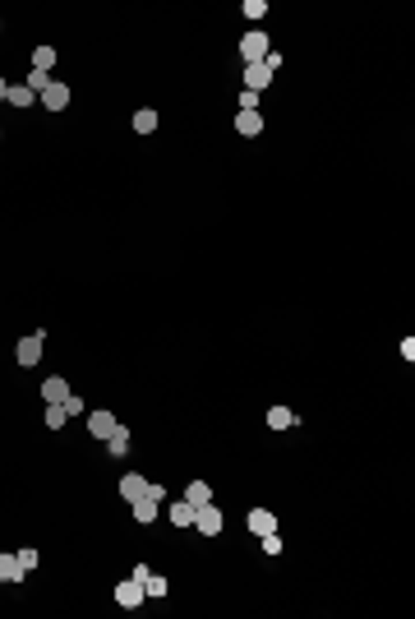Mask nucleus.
I'll use <instances>...</instances> for the list:
<instances>
[{"label":"nucleus","mask_w":415,"mask_h":619,"mask_svg":"<svg viewBox=\"0 0 415 619\" xmlns=\"http://www.w3.org/2000/svg\"><path fill=\"white\" fill-rule=\"evenodd\" d=\"M14 361L23 365V370H32V365L42 361V328H37V333H28V338H19V347H14Z\"/></svg>","instance_id":"f257e3e1"},{"label":"nucleus","mask_w":415,"mask_h":619,"mask_svg":"<svg viewBox=\"0 0 415 619\" xmlns=\"http://www.w3.org/2000/svg\"><path fill=\"white\" fill-rule=\"evenodd\" d=\"M143 601H148V591H143V582H134V578H125V582H116V605H125V610H138Z\"/></svg>","instance_id":"f03ea898"},{"label":"nucleus","mask_w":415,"mask_h":619,"mask_svg":"<svg viewBox=\"0 0 415 619\" xmlns=\"http://www.w3.org/2000/svg\"><path fill=\"white\" fill-rule=\"evenodd\" d=\"M240 56H245V65H259L263 56H268V32H245V37H240Z\"/></svg>","instance_id":"7ed1b4c3"},{"label":"nucleus","mask_w":415,"mask_h":619,"mask_svg":"<svg viewBox=\"0 0 415 619\" xmlns=\"http://www.w3.org/2000/svg\"><path fill=\"white\" fill-rule=\"evenodd\" d=\"M194 527H199L203 536H222V527H226V518H222V509H217V504H203V509L194 513Z\"/></svg>","instance_id":"20e7f679"},{"label":"nucleus","mask_w":415,"mask_h":619,"mask_svg":"<svg viewBox=\"0 0 415 619\" xmlns=\"http://www.w3.org/2000/svg\"><path fill=\"white\" fill-rule=\"evenodd\" d=\"M102 444H107V458H125V453H129V444H134V434L125 430V425H116V430H111Z\"/></svg>","instance_id":"39448f33"},{"label":"nucleus","mask_w":415,"mask_h":619,"mask_svg":"<svg viewBox=\"0 0 415 619\" xmlns=\"http://www.w3.org/2000/svg\"><path fill=\"white\" fill-rule=\"evenodd\" d=\"M268 83H273V70H268V65H245V88L249 93H263V88H268Z\"/></svg>","instance_id":"423d86ee"},{"label":"nucleus","mask_w":415,"mask_h":619,"mask_svg":"<svg viewBox=\"0 0 415 619\" xmlns=\"http://www.w3.org/2000/svg\"><path fill=\"white\" fill-rule=\"evenodd\" d=\"M42 107L46 111H65L70 107V83H56V79H51V88L42 93Z\"/></svg>","instance_id":"0eeeda50"},{"label":"nucleus","mask_w":415,"mask_h":619,"mask_svg":"<svg viewBox=\"0 0 415 619\" xmlns=\"http://www.w3.org/2000/svg\"><path fill=\"white\" fill-rule=\"evenodd\" d=\"M249 531H254V536L277 531V513H273V509H249Z\"/></svg>","instance_id":"6e6552de"},{"label":"nucleus","mask_w":415,"mask_h":619,"mask_svg":"<svg viewBox=\"0 0 415 619\" xmlns=\"http://www.w3.org/2000/svg\"><path fill=\"white\" fill-rule=\"evenodd\" d=\"M116 425H120V420L111 416V412H92V416H88V430H92V439H107V434L116 430Z\"/></svg>","instance_id":"1a4fd4ad"},{"label":"nucleus","mask_w":415,"mask_h":619,"mask_svg":"<svg viewBox=\"0 0 415 619\" xmlns=\"http://www.w3.org/2000/svg\"><path fill=\"white\" fill-rule=\"evenodd\" d=\"M235 130H240L245 139H254V134H263V116L259 111H240V116H235Z\"/></svg>","instance_id":"9d476101"},{"label":"nucleus","mask_w":415,"mask_h":619,"mask_svg":"<svg viewBox=\"0 0 415 619\" xmlns=\"http://www.w3.org/2000/svg\"><path fill=\"white\" fill-rule=\"evenodd\" d=\"M143 490H148V480L138 476V471H125V476H120V495L129 499V504H134V499L143 495Z\"/></svg>","instance_id":"9b49d317"},{"label":"nucleus","mask_w":415,"mask_h":619,"mask_svg":"<svg viewBox=\"0 0 415 619\" xmlns=\"http://www.w3.org/2000/svg\"><path fill=\"white\" fill-rule=\"evenodd\" d=\"M268 425H273V430H291V425H300V416H295L291 407H273V412H268Z\"/></svg>","instance_id":"f8f14e48"},{"label":"nucleus","mask_w":415,"mask_h":619,"mask_svg":"<svg viewBox=\"0 0 415 619\" xmlns=\"http://www.w3.org/2000/svg\"><path fill=\"white\" fill-rule=\"evenodd\" d=\"M28 573L19 569V555H0V582H23Z\"/></svg>","instance_id":"ddd939ff"},{"label":"nucleus","mask_w":415,"mask_h":619,"mask_svg":"<svg viewBox=\"0 0 415 619\" xmlns=\"http://www.w3.org/2000/svg\"><path fill=\"white\" fill-rule=\"evenodd\" d=\"M5 102H10V107H32L37 93H32L28 83H14V88H5Z\"/></svg>","instance_id":"4468645a"},{"label":"nucleus","mask_w":415,"mask_h":619,"mask_svg":"<svg viewBox=\"0 0 415 619\" xmlns=\"http://www.w3.org/2000/svg\"><path fill=\"white\" fill-rule=\"evenodd\" d=\"M184 499H189L194 509H203V504H213V490H208V480H189V490H184Z\"/></svg>","instance_id":"2eb2a0df"},{"label":"nucleus","mask_w":415,"mask_h":619,"mask_svg":"<svg viewBox=\"0 0 415 619\" xmlns=\"http://www.w3.org/2000/svg\"><path fill=\"white\" fill-rule=\"evenodd\" d=\"M194 513H199V509H194L189 499H180V504H171V522H175V527H194Z\"/></svg>","instance_id":"dca6fc26"},{"label":"nucleus","mask_w":415,"mask_h":619,"mask_svg":"<svg viewBox=\"0 0 415 619\" xmlns=\"http://www.w3.org/2000/svg\"><path fill=\"white\" fill-rule=\"evenodd\" d=\"M134 518L143 527H153V518H157V499H148V495H138L134 499Z\"/></svg>","instance_id":"f3484780"},{"label":"nucleus","mask_w":415,"mask_h":619,"mask_svg":"<svg viewBox=\"0 0 415 619\" xmlns=\"http://www.w3.org/2000/svg\"><path fill=\"white\" fill-rule=\"evenodd\" d=\"M42 398H46V403H65V398H70V384H65V379H46Z\"/></svg>","instance_id":"a211bd4d"},{"label":"nucleus","mask_w":415,"mask_h":619,"mask_svg":"<svg viewBox=\"0 0 415 619\" xmlns=\"http://www.w3.org/2000/svg\"><path fill=\"white\" fill-rule=\"evenodd\" d=\"M134 130H138V134H153V130H157V111L153 107L134 111Z\"/></svg>","instance_id":"6ab92c4d"},{"label":"nucleus","mask_w":415,"mask_h":619,"mask_svg":"<svg viewBox=\"0 0 415 619\" xmlns=\"http://www.w3.org/2000/svg\"><path fill=\"white\" fill-rule=\"evenodd\" d=\"M42 420H46V430H61V425H65V420H70V416H65V407H61V403H46Z\"/></svg>","instance_id":"aec40b11"},{"label":"nucleus","mask_w":415,"mask_h":619,"mask_svg":"<svg viewBox=\"0 0 415 619\" xmlns=\"http://www.w3.org/2000/svg\"><path fill=\"white\" fill-rule=\"evenodd\" d=\"M51 65H56V47H37V51H32V70H42V74H46Z\"/></svg>","instance_id":"412c9836"},{"label":"nucleus","mask_w":415,"mask_h":619,"mask_svg":"<svg viewBox=\"0 0 415 619\" xmlns=\"http://www.w3.org/2000/svg\"><path fill=\"white\" fill-rule=\"evenodd\" d=\"M167 578H162V573H148V578H143V591H148V596H167Z\"/></svg>","instance_id":"4be33fe9"},{"label":"nucleus","mask_w":415,"mask_h":619,"mask_svg":"<svg viewBox=\"0 0 415 619\" xmlns=\"http://www.w3.org/2000/svg\"><path fill=\"white\" fill-rule=\"evenodd\" d=\"M240 14H245V19H254V23H259V19L268 14V5H263V0H245V5H240Z\"/></svg>","instance_id":"5701e85b"},{"label":"nucleus","mask_w":415,"mask_h":619,"mask_svg":"<svg viewBox=\"0 0 415 619\" xmlns=\"http://www.w3.org/2000/svg\"><path fill=\"white\" fill-rule=\"evenodd\" d=\"M28 88H32V93H46V88H51V74H42V70H32V74H28Z\"/></svg>","instance_id":"b1692460"},{"label":"nucleus","mask_w":415,"mask_h":619,"mask_svg":"<svg viewBox=\"0 0 415 619\" xmlns=\"http://www.w3.org/2000/svg\"><path fill=\"white\" fill-rule=\"evenodd\" d=\"M259 541H263V555H281V536H277V531H268Z\"/></svg>","instance_id":"393cba45"},{"label":"nucleus","mask_w":415,"mask_h":619,"mask_svg":"<svg viewBox=\"0 0 415 619\" xmlns=\"http://www.w3.org/2000/svg\"><path fill=\"white\" fill-rule=\"evenodd\" d=\"M61 407H65V416H83V398H78V393H70Z\"/></svg>","instance_id":"a878e982"},{"label":"nucleus","mask_w":415,"mask_h":619,"mask_svg":"<svg viewBox=\"0 0 415 619\" xmlns=\"http://www.w3.org/2000/svg\"><path fill=\"white\" fill-rule=\"evenodd\" d=\"M19 569H23V573L37 569V550H19Z\"/></svg>","instance_id":"bb28decb"},{"label":"nucleus","mask_w":415,"mask_h":619,"mask_svg":"<svg viewBox=\"0 0 415 619\" xmlns=\"http://www.w3.org/2000/svg\"><path fill=\"white\" fill-rule=\"evenodd\" d=\"M240 111H259V93H249L245 88V93H240Z\"/></svg>","instance_id":"cd10ccee"},{"label":"nucleus","mask_w":415,"mask_h":619,"mask_svg":"<svg viewBox=\"0 0 415 619\" xmlns=\"http://www.w3.org/2000/svg\"><path fill=\"white\" fill-rule=\"evenodd\" d=\"M5 88H10V83H5V79H0V102H5Z\"/></svg>","instance_id":"c85d7f7f"}]
</instances>
